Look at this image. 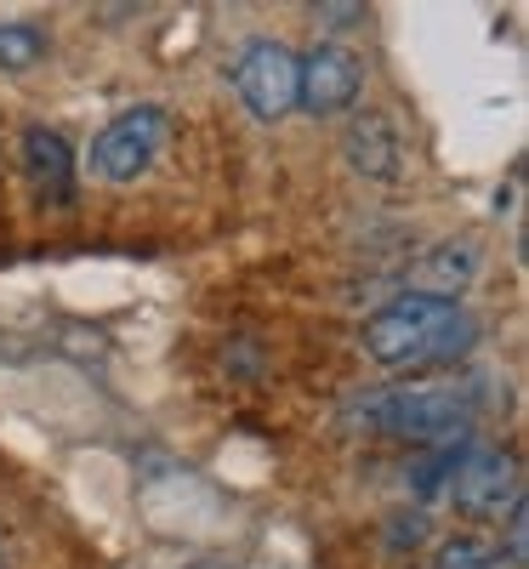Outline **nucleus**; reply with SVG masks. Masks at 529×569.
I'll use <instances>...</instances> for the list:
<instances>
[{
	"instance_id": "obj_3",
	"label": "nucleus",
	"mask_w": 529,
	"mask_h": 569,
	"mask_svg": "<svg viewBox=\"0 0 529 569\" xmlns=\"http://www.w3.org/2000/svg\"><path fill=\"white\" fill-rule=\"evenodd\" d=\"M365 421L381 427V433H399V439L445 445V439H461V433H467L472 405H461L456 393L416 388V393H381V399H370V405H365Z\"/></svg>"
},
{
	"instance_id": "obj_11",
	"label": "nucleus",
	"mask_w": 529,
	"mask_h": 569,
	"mask_svg": "<svg viewBox=\"0 0 529 569\" xmlns=\"http://www.w3.org/2000/svg\"><path fill=\"white\" fill-rule=\"evenodd\" d=\"M432 569H507V558H501V547L478 541V536H456L432 552Z\"/></svg>"
},
{
	"instance_id": "obj_4",
	"label": "nucleus",
	"mask_w": 529,
	"mask_h": 569,
	"mask_svg": "<svg viewBox=\"0 0 529 569\" xmlns=\"http://www.w3.org/2000/svg\"><path fill=\"white\" fill-rule=\"evenodd\" d=\"M160 142H166V109L137 103V109L114 114L98 137H91V171H98L103 182H137L154 166Z\"/></svg>"
},
{
	"instance_id": "obj_9",
	"label": "nucleus",
	"mask_w": 529,
	"mask_h": 569,
	"mask_svg": "<svg viewBox=\"0 0 529 569\" xmlns=\"http://www.w3.org/2000/svg\"><path fill=\"white\" fill-rule=\"evenodd\" d=\"M478 273V251L461 240V246H439L432 257H421L416 262V297H445V302H456L461 291H467V279Z\"/></svg>"
},
{
	"instance_id": "obj_7",
	"label": "nucleus",
	"mask_w": 529,
	"mask_h": 569,
	"mask_svg": "<svg viewBox=\"0 0 529 569\" xmlns=\"http://www.w3.org/2000/svg\"><path fill=\"white\" fill-rule=\"evenodd\" d=\"M23 171H29V188L46 206H69L74 200V149L63 142V131L29 126L23 131Z\"/></svg>"
},
{
	"instance_id": "obj_10",
	"label": "nucleus",
	"mask_w": 529,
	"mask_h": 569,
	"mask_svg": "<svg viewBox=\"0 0 529 569\" xmlns=\"http://www.w3.org/2000/svg\"><path fill=\"white\" fill-rule=\"evenodd\" d=\"M46 58V34L34 23H0V69L7 74H23Z\"/></svg>"
},
{
	"instance_id": "obj_1",
	"label": "nucleus",
	"mask_w": 529,
	"mask_h": 569,
	"mask_svg": "<svg viewBox=\"0 0 529 569\" xmlns=\"http://www.w3.org/2000/svg\"><path fill=\"white\" fill-rule=\"evenodd\" d=\"M478 325L461 302L445 297H393L381 313L365 319V353L388 370H427V365H450L472 348Z\"/></svg>"
},
{
	"instance_id": "obj_2",
	"label": "nucleus",
	"mask_w": 529,
	"mask_h": 569,
	"mask_svg": "<svg viewBox=\"0 0 529 569\" xmlns=\"http://www.w3.org/2000/svg\"><path fill=\"white\" fill-rule=\"evenodd\" d=\"M233 91L257 120H285L297 109V52L273 34H257L233 58Z\"/></svg>"
},
{
	"instance_id": "obj_6",
	"label": "nucleus",
	"mask_w": 529,
	"mask_h": 569,
	"mask_svg": "<svg viewBox=\"0 0 529 569\" xmlns=\"http://www.w3.org/2000/svg\"><path fill=\"white\" fill-rule=\"evenodd\" d=\"M359 86H365L359 58L348 52V46H336V40H325V46H313L308 58H297V103L308 114H319V120L353 109Z\"/></svg>"
},
{
	"instance_id": "obj_12",
	"label": "nucleus",
	"mask_w": 529,
	"mask_h": 569,
	"mask_svg": "<svg viewBox=\"0 0 529 569\" xmlns=\"http://www.w3.org/2000/svg\"><path fill=\"white\" fill-rule=\"evenodd\" d=\"M319 18H325V23H353V18H365V7H325Z\"/></svg>"
},
{
	"instance_id": "obj_8",
	"label": "nucleus",
	"mask_w": 529,
	"mask_h": 569,
	"mask_svg": "<svg viewBox=\"0 0 529 569\" xmlns=\"http://www.w3.org/2000/svg\"><path fill=\"white\" fill-rule=\"evenodd\" d=\"M342 149H348V166H353L359 177H376V182H393V177H399V154H405V149H399V131L388 126V114H376V109L353 114Z\"/></svg>"
},
{
	"instance_id": "obj_5",
	"label": "nucleus",
	"mask_w": 529,
	"mask_h": 569,
	"mask_svg": "<svg viewBox=\"0 0 529 569\" xmlns=\"http://www.w3.org/2000/svg\"><path fill=\"white\" fill-rule=\"evenodd\" d=\"M450 501L467 518H512V507H523V479H518V461L501 450H461L450 461V479H445Z\"/></svg>"
}]
</instances>
